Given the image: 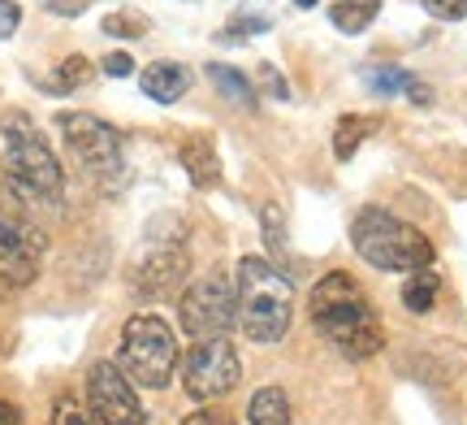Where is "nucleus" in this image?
Wrapping results in <instances>:
<instances>
[{
	"label": "nucleus",
	"instance_id": "nucleus-30",
	"mask_svg": "<svg viewBox=\"0 0 467 425\" xmlns=\"http://www.w3.org/2000/svg\"><path fill=\"white\" fill-rule=\"evenodd\" d=\"M48 9L61 17H78L87 9V0H48Z\"/></svg>",
	"mask_w": 467,
	"mask_h": 425
},
{
	"label": "nucleus",
	"instance_id": "nucleus-13",
	"mask_svg": "<svg viewBox=\"0 0 467 425\" xmlns=\"http://www.w3.org/2000/svg\"><path fill=\"white\" fill-rule=\"evenodd\" d=\"M182 170L191 174V183L195 187H217V178H221V156L217 148H213V139H186L182 143Z\"/></svg>",
	"mask_w": 467,
	"mask_h": 425
},
{
	"label": "nucleus",
	"instance_id": "nucleus-2",
	"mask_svg": "<svg viewBox=\"0 0 467 425\" xmlns=\"http://www.w3.org/2000/svg\"><path fill=\"white\" fill-rule=\"evenodd\" d=\"M238 325L251 343H277L295 317V287L268 256H243L234 270Z\"/></svg>",
	"mask_w": 467,
	"mask_h": 425
},
{
	"label": "nucleus",
	"instance_id": "nucleus-26",
	"mask_svg": "<svg viewBox=\"0 0 467 425\" xmlns=\"http://www.w3.org/2000/svg\"><path fill=\"white\" fill-rule=\"evenodd\" d=\"M255 31H268V17H238V22H230L225 39H230V44H243V35H255Z\"/></svg>",
	"mask_w": 467,
	"mask_h": 425
},
{
	"label": "nucleus",
	"instance_id": "nucleus-1",
	"mask_svg": "<svg viewBox=\"0 0 467 425\" xmlns=\"http://www.w3.org/2000/svg\"><path fill=\"white\" fill-rule=\"evenodd\" d=\"M307 317L320 330V339L334 343L347 360H372L385 347V325L372 300L347 270L325 273L307 295Z\"/></svg>",
	"mask_w": 467,
	"mask_h": 425
},
{
	"label": "nucleus",
	"instance_id": "nucleus-20",
	"mask_svg": "<svg viewBox=\"0 0 467 425\" xmlns=\"http://www.w3.org/2000/svg\"><path fill=\"white\" fill-rule=\"evenodd\" d=\"M57 74H61V79H57V83H48V91L66 96V91H74V87H83L87 79H91V61H87V57H66Z\"/></svg>",
	"mask_w": 467,
	"mask_h": 425
},
{
	"label": "nucleus",
	"instance_id": "nucleus-28",
	"mask_svg": "<svg viewBox=\"0 0 467 425\" xmlns=\"http://www.w3.org/2000/svg\"><path fill=\"white\" fill-rule=\"evenodd\" d=\"M17 22H22V9L14 0H0V39H9L17 31Z\"/></svg>",
	"mask_w": 467,
	"mask_h": 425
},
{
	"label": "nucleus",
	"instance_id": "nucleus-7",
	"mask_svg": "<svg viewBox=\"0 0 467 425\" xmlns=\"http://www.w3.org/2000/svg\"><path fill=\"white\" fill-rule=\"evenodd\" d=\"M178 322L191 339H225L230 325H238V287L225 270L195 278L178 300Z\"/></svg>",
	"mask_w": 467,
	"mask_h": 425
},
{
	"label": "nucleus",
	"instance_id": "nucleus-23",
	"mask_svg": "<svg viewBox=\"0 0 467 425\" xmlns=\"http://www.w3.org/2000/svg\"><path fill=\"white\" fill-rule=\"evenodd\" d=\"M260 226H265V239H268V252H273V256H282V252H285L282 208H265V218H260Z\"/></svg>",
	"mask_w": 467,
	"mask_h": 425
},
{
	"label": "nucleus",
	"instance_id": "nucleus-31",
	"mask_svg": "<svg viewBox=\"0 0 467 425\" xmlns=\"http://www.w3.org/2000/svg\"><path fill=\"white\" fill-rule=\"evenodd\" d=\"M407 96H411V101H416V104H429V101H433V91H429V87H424V83H416V79L407 83Z\"/></svg>",
	"mask_w": 467,
	"mask_h": 425
},
{
	"label": "nucleus",
	"instance_id": "nucleus-5",
	"mask_svg": "<svg viewBox=\"0 0 467 425\" xmlns=\"http://www.w3.org/2000/svg\"><path fill=\"white\" fill-rule=\"evenodd\" d=\"M22 196L26 191L9 178V170H0V278L9 287H31L48 248V235L35 226Z\"/></svg>",
	"mask_w": 467,
	"mask_h": 425
},
{
	"label": "nucleus",
	"instance_id": "nucleus-11",
	"mask_svg": "<svg viewBox=\"0 0 467 425\" xmlns=\"http://www.w3.org/2000/svg\"><path fill=\"white\" fill-rule=\"evenodd\" d=\"M186 270H191V256L173 243V248H161V252H151L139 273H134V295H143V300H165L169 291L186 282Z\"/></svg>",
	"mask_w": 467,
	"mask_h": 425
},
{
	"label": "nucleus",
	"instance_id": "nucleus-8",
	"mask_svg": "<svg viewBox=\"0 0 467 425\" xmlns=\"http://www.w3.org/2000/svg\"><path fill=\"white\" fill-rule=\"evenodd\" d=\"M57 131L66 139L69 156L78 161V170L91 174L96 183L121 178V135L96 113H57Z\"/></svg>",
	"mask_w": 467,
	"mask_h": 425
},
{
	"label": "nucleus",
	"instance_id": "nucleus-6",
	"mask_svg": "<svg viewBox=\"0 0 467 425\" xmlns=\"http://www.w3.org/2000/svg\"><path fill=\"white\" fill-rule=\"evenodd\" d=\"M178 339L169 330L165 317L156 313H139L121 325V347H117V369L130 377L134 387H148V391H161L169 387V377L178 369Z\"/></svg>",
	"mask_w": 467,
	"mask_h": 425
},
{
	"label": "nucleus",
	"instance_id": "nucleus-14",
	"mask_svg": "<svg viewBox=\"0 0 467 425\" xmlns=\"http://www.w3.org/2000/svg\"><path fill=\"white\" fill-rule=\"evenodd\" d=\"M381 14V0H334L329 5V22H334L342 35H359L368 31Z\"/></svg>",
	"mask_w": 467,
	"mask_h": 425
},
{
	"label": "nucleus",
	"instance_id": "nucleus-32",
	"mask_svg": "<svg viewBox=\"0 0 467 425\" xmlns=\"http://www.w3.org/2000/svg\"><path fill=\"white\" fill-rule=\"evenodd\" d=\"M0 425H22V412H17L9 399H0Z\"/></svg>",
	"mask_w": 467,
	"mask_h": 425
},
{
	"label": "nucleus",
	"instance_id": "nucleus-3",
	"mask_svg": "<svg viewBox=\"0 0 467 425\" xmlns=\"http://www.w3.org/2000/svg\"><path fill=\"white\" fill-rule=\"evenodd\" d=\"M350 243L372 270L385 273H416L433 265V243L411 221H399L385 208H364L350 221Z\"/></svg>",
	"mask_w": 467,
	"mask_h": 425
},
{
	"label": "nucleus",
	"instance_id": "nucleus-22",
	"mask_svg": "<svg viewBox=\"0 0 467 425\" xmlns=\"http://www.w3.org/2000/svg\"><path fill=\"white\" fill-rule=\"evenodd\" d=\"M407 83H411V74H407V69H372V74H368V87H372V91H381V96L407 91Z\"/></svg>",
	"mask_w": 467,
	"mask_h": 425
},
{
	"label": "nucleus",
	"instance_id": "nucleus-18",
	"mask_svg": "<svg viewBox=\"0 0 467 425\" xmlns=\"http://www.w3.org/2000/svg\"><path fill=\"white\" fill-rule=\"evenodd\" d=\"M437 291H441V278L429 270H416L402 282V304L411 308V313H429L437 304Z\"/></svg>",
	"mask_w": 467,
	"mask_h": 425
},
{
	"label": "nucleus",
	"instance_id": "nucleus-12",
	"mask_svg": "<svg viewBox=\"0 0 467 425\" xmlns=\"http://www.w3.org/2000/svg\"><path fill=\"white\" fill-rule=\"evenodd\" d=\"M191 83H195V74H191V66H182V61H151V66L139 74L143 96L156 104L182 101L186 91H191Z\"/></svg>",
	"mask_w": 467,
	"mask_h": 425
},
{
	"label": "nucleus",
	"instance_id": "nucleus-10",
	"mask_svg": "<svg viewBox=\"0 0 467 425\" xmlns=\"http://www.w3.org/2000/svg\"><path fill=\"white\" fill-rule=\"evenodd\" d=\"M87 409L96 412L100 425H143V404H139V391L134 382L113 360H96L87 369Z\"/></svg>",
	"mask_w": 467,
	"mask_h": 425
},
{
	"label": "nucleus",
	"instance_id": "nucleus-27",
	"mask_svg": "<svg viewBox=\"0 0 467 425\" xmlns=\"http://www.w3.org/2000/svg\"><path fill=\"white\" fill-rule=\"evenodd\" d=\"M100 69L109 74V79H126V74H134V57L130 52H109L100 61Z\"/></svg>",
	"mask_w": 467,
	"mask_h": 425
},
{
	"label": "nucleus",
	"instance_id": "nucleus-4",
	"mask_svg": "<svg viewBox=\"0 0 467 425\" xmlns=\"http://www.w3.org/2000/svg\"><path fill=\"white\" fill-rule=\"evenodd\" d=\"M0 153H5V170L31 200H61L66 196V174L61 161L52 153L44 131L35 126L26 113H5L0 118Z\"/></svg>",
	"mask_w": 467,
	"mask_h": 425
},
{
	"label": "nucleus",
	"instance_id": "nucleus-29",
	"mask_svg": "<svg viewBox=\"0 0 467 425\" xmlns=\"http://www.w3.org/2000/svg\"><path fill=\"white\" fill-rule=\"evenodd\" d=\"M182 425H234V421L217 409H195L191 417H182Z\"/></svg>",
	"mask_w": 467,
	"mask_h": 425
},
{
	"label": "nucleus",
	"instance_id": "nucleus-21",
	"mask_svg": "<svg viewBox=\"0 0 467 425\" xmlns=\"http://www.w3.org/2000/svg\"><path fill=\"white\" fill-rule=\"evenodd\" d=\"M48 425H100V421H96V412L83 409L74 395H61V399H57V409H52Z\"/></svg>",
	"mask_w": 467,
	"mask_h": 425
},
{
	"label": "nucleus",
	"instance_id": "nucleus-15",
	"mask_svg": "<svg viewBox=\"0 0 467 425\" xmlns=\"http://www.w3.org/2000/svg\"><path fill=\"white\" fill-rule=\"evenodd\" d=\"M247 421L251 425H290V399H285L282 387H265V391L251 395Z\"/></svg>",
	"mask_w": 467,
	"mask_h": 425
},
{
	"label": "nucleus",
	"instance_id": "nucleus-19",
	"mask_svg": "<svg viewBox=\"0 0 467 425\" xmlns=\"http://www.w3.org/2000/svg\"><path fill=\"white\" fill-rule=\"evenodd\" d=\"M104 35H113V39H143V35H148V17L134 14V9L109 14L104 17Z\"/></svg>",
	"mask_w": 467,
	"mask_h": 425
},
{
	"label": "nucleus",
	"instance_id": "nucleus-33",
	"mask_svg": "<svg viewBox=\"0 0 467 425\" xmlns=\"http://www.w3.org/2000/svg\"><path fill=\"white\" fill-rule=\"evenodd\" d=\"M295 5H299V9H312V5H320V0H295Z\"/></svg>",
	"mask_w": 467,
	"mask_h": 425
},
{
	"label": "nucleus",
	"instance_id": "nucleus-25",
	"mask_svg": "<svg viewBox=\"0 0 467 425\" xmlns=\"http://www.w3.org/2000/svg\"><path fill=\"white\" fill-rule=\"evenodd\" d=\"M255 79H260V87H265L273 101H285V96H290V87H285V79L277 74V66H260L255 69Z\"/></svg>",
	"mask_w": 467,
	"mask_h": 425
},
{
	"label": "nucleus",
	"instance_id": "nucleus-9",
	"mask_svg": "<svg viewBox=\"0 0 467 425\" xmlns=\"http://www.w3.org/2000/svg\"><path fill=\"white\" fill-rule=\"evenodd\" d=\"M238 377H243V365H238L230 339H195L182 352V391L195 404H213V399L234 395Z\"/></svg>",
	"mask_w": 467,
	"mask_h": 425
},
{
	"label": "nucleus",
	"instance_id": "nucleus-24",
	"mask_svg": "<svg viewBox=\"0 0 467 425\" xmlns=\"http://www.w3.org/2000/svg\"><path fill=\"white\" fill-rule=\"evenodd\" d=\"M424 9L441 22H463L467 17V0H424Z\"/></svg>",
	"mask_w": 467,
	"mask_h": 425
},
{
	"label": "nucleus",
	"instance_id": "nucleus-16",
	"mask_svg": "<svg viewBox=\"0 0 467 425\" xmlns=\"http://www.w3.org/2000/svg\"><path fill=\"white\" fill-rule=\"evenodd\" d=\"M208 79H213V87H217L225 101H234L238 109H255V91H251L247 83V74L243 69H234V66H221V61H213V66L203 69Z\"/></svg>",
	"mask_w": 467,
	"mask_h": 425
},
{
	"label": "nucleus",
	"instance_id": "nucleus-17",
	"mask_svg": "<svg viewBox=\"0 0 467 425\" xmlns=\"http://www.w3.org/2000/svg\"><path fill=\"white\" fill-rule=\"evenodd\" d=\"M372 131H377V118H355V113L337 118V126H334V156L337 161H350L355 148H359Z\"/></svg>",
	"mask_w": 467,
	"mask_h": 425
}]
</instances>
